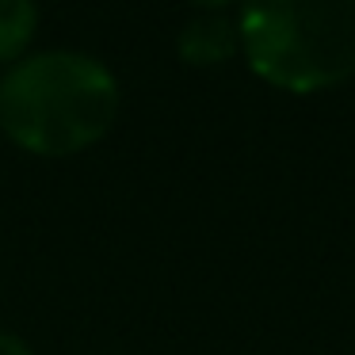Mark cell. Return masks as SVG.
<instances>
[{"label": "cell", "mask_w": 355, "mask_h": 355, "mask_svg": "<svg viewBox=\"0 0 355 355\" xmlns=\"http://www.w3.org/2000/svg\"><path fill=\"white\" fill-rule=\"evenodd\" d=\"M0 355H35V352L27 347L24 336H16V332H0Z\"/></svg>", "instance_id": "5b68a950"}, {"label": "cell", "mask_w": 355, "mask_h": 355, "mask_svg": "<svg viewBox=\"0 0 355 355\" xmlns=\"http://www.w3.org/2000/svg\"><path fill=\"white\" fill-rule=\"evenodd\" d=\"M241 54L263 85L309 96L355 77V0H245Z\"/></svg>", "instance_id": "7a4b0ae2"}, {"label": "cell", "mask_w": 355, "mask_h": 355, "mask_svg": "<svg viewBox=\"0 0 355 355\" xmlns=\"http://www.w3.org/2000/svg\"><path fill=\"white\" fill-rule=\"evenodd\" d=\"M187 4H195V8H202V12H222V8H230L233 0H187Z\"/></svg>", "instance_id": "8992f818"}, {"label": "cell", "mask_w": 355, "mask_h": 355, "mask_svg": "<svg viewBox=\"0 0 355 355\" xmlns=\"http://www.w3.org/2000/svg\"><path fill=\"white\" fill-rule=\"evenodd\" d=\"M39 31V0H0V65L16 62Z\"/></svg>", "instance_id": "277c9868"}, {"label": "cell", "mask_w": 355, "mask_h": 355, "mask_svg": "<svg viewBox=\"0 0 355 355\" xmlns=\"http://www.w3.org/2000/svg\"><path fill=\"white\" fill-rule=\"evenodd\" d=\"M119 100V80L100 58L42 50L0 80V130L24 153L73 157L115 126Z\"/></svg>", "instance_id": "6da1fadb"}, {"label": "cell", "mask_w": 355, "mask_h": 355, "mask_svg": "<svg viewBox=\"0 0 355 355\" xmlns=\"http://www.w3.org/2000/svg\"><path fill=\"white\" fill-rule=\"evenodd\" d=\"M241 50V31L225 12H202L180 31L176 54L184 65L207 69V65H222Z\"/></svg>", "instance_id": "3957f363"}]
</instances>
